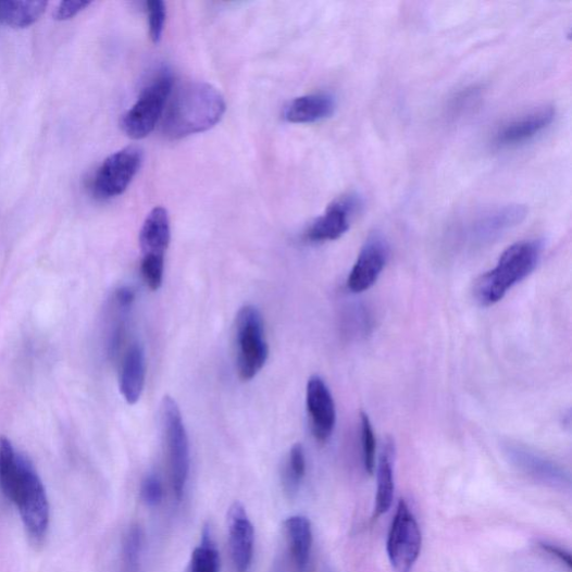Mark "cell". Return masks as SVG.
<instances>
[{
	"mask_svg": "<svg viewBox=\"0 0 572 572\" xmlns=\"http://www.w3.org/2000/svg\"><path fill=\"white\" fill-rule=\"evenodd\" d=\"M161 424L166 438L173 492L181 501L190 470L189 440L179 406L171 396L161 401Z\"/></svg>",
	"mask_w": 572,
	"mask_h": 572,
	"instance_id": "cell-6",
	"label": "cell"
},
{
	"mask_svg": "<svg viewBox=\"0 0 572 572\" xmlns=\"http://www.w3.org/2000/svg\"><path fill=\"white\" fill-rule=\"evenodd\" d=\"M289 555L298 572H304L312 548V527L308 518L291 517L284 522Z\"/></svg>",
	"mask_w": 572,
	"mask_h": 572,
	"instance_id": "cell-19",
	"label": "cell"
},
{
	"mask_svg": "<svg viewBox=\"0 0 572 572\" xmlns=\"http://www.w3.org/2000/svg\"><path fill=\"white\" fill-rule=\"evenodd\" d=\"M480 90L476 88L465 89L460 92L449 105L453 115L469 111L478 100Z\"/></svg>",
	"mask_w": 572,
	"mask_h": 572,
	"instance_id": "cell-29",
	"label": "cell"
},
{
	"mask_svg": "<svg viewBox=\"0 0 572 572\" xmlns=\"http://www.w3.org/2000/svg\"><path fill=\"white\" fill-rule=\"evenodd\" d=\"M525 216L526 210L521 206H508L489 211L471 223L465 236L471 247H483L520 224Z\"/></svg>",
	"mask_w": 572,
	"mask_h": 572,
	"instance_id": "cell-13",
	"label": "cell"
},
{
	"mask_svg": "<svg viewBox=\"0 0 572 572\" xmlns=\"http://www.w3.org/2000/svg\"><path fill=\"white\" fill-rule=\"evenodd\" d=\"M146 7L149 21V34L152 42L158 45L162 38L163 30H165L167 17L166 5L161 2V0H151Z\"/></svg>",
	"mask_w": 572,
	"mask_h": 572,
	"instance_id": "cell-26",
	"label": "cell"
},
{
	"mask_svg": "<svg viewBox=\"0 0 572 572\" xmlns=\"http://www.w3.org/2000/svg\"><path fill=\"white\" fill-rule=\"evenodd\" d=\"M49 3L43 0L18 2V0H0V25L25 28L42 16Z\"/></svg>",
	"mask_w": 572,
	"mask_h": 572,
	"instance_id": "cell-21",
	"label": "cell"
},
{
	"mask_svg": "<svg viewBox=\"0 0 572 572\" xmlns=\"http://www.w3.org/2000/svg\"><path fill=\"white\" fill-rule=\"evenodd\" d=\"M142 159V150L134 146L111 154L95 175L94 194L100 199L124 194L138 174Z\"/></svg>",
	"mask_w": 572,
	"mask_h": 572,
	"instance_id": "cell-8",
	"label": "cell"
},
{
	"mask_svg": "<svg viewBox=\"0 0 572 572\" xmlns=\"http://www.w3.org/2000/svg\"><path fill=\"white\" fill-rule=\"evenodd\" d=\"M141 498L149 507H157L163 498V487L157 475H148L141 485Z\"/></svg>",
	"mask_w": 572,
	"mask_h": 572,
	"instance_id": "cell-28",
	"label": "cell"
},
{
	"mask_svg": "<svg viewBox=\"0 0 572 572\" xmlns=\"http://www.w3.org/2000/svg\"><path fill=\"white\" fill-rule=\"evenodd\" d=\"M307 410L313 436L318 442L328 440L337 423L336 403L324 381L312 376L307 385Z\"/></svg>",
	"mask_w": 572,
	"mask_h": 572,
	"instance_id": "cell-11",
	"label": "cell"
},
{
	"mask_svg": "<svg viewBox=\"0 0 572 572\" xmlns=\"http://www.w3.org/2000/svg\"><path fill=\"white\" fill-rule=\"evenodd\" d=\"M306 470L307 462L303 446L301 444H296L291 448L283 473L284 492L290 499H294L299 493L301 482L306 475Z\"/></svg>",
	"mask_w": 572,
	"mask_h": 572,
	"instance_id": "cell-23",
	"label": "cell"
},
{
	"mask_svg": "<svg viewBox=\"0 0 572 572\" xmlns=\"http://www.w3.org/2000/svg\"><path fill=\"white\" fill-rule=\"evenodd\" d=\"M174 90V79L167 70L160 71L141 91L137 102L121 120V128L134 140L148 137L165 113Z\"/></svg>",
	"mask_w": 572,
	"mask_h": 572,
	"instance_id": "cell-4",
	"label": "cell"
},
{
	"mask_svg": "<svg viewBox=\"0 0 572 572\" xmlns=\"http://www.w3.org/2000/svg\"><path fill=\"white\" fill-rule=\"evenodd\" d=\"M200 545L194 550L188 572H221V558L210 527L202 531Z\"/></svg>",
	"mask_w": 572,
	"mask_h": 572,
	"instance_id": "cell-22",
	"label": "cell"
},
{
	"mask_svg": "<svg viewBox=\"0 0 572 572\" xmlns=\"http://www.w3.org/2000/svg\"><path fill=\"white\" fill-rule=\"evenodd\" d=\"M503 451L510 463L526 476L554 488H568L569 473L555 461L520 443L507 442Z\"/></svg>",
	"mask_w": 572,
	"mask_h": 572,
	"instance_id": "cell-9",
	"label": "cell"
},
{
	"mask_svg": "<svg viewBox=\"0 0 572 572\" xmlns=\"http://www.w3.org/2000/svg\"><path fill=\"white\" fill-rule=\"evenodd\" d=\"M422 549V533L410 507L400 500L391 522L387 554L396 572H411Z\"/></svg>",
	"mask_w": 572,
	"mask_h": 572,
	"instance_id": "cell-7",
	"label": "cell"
},
{
	"mask_svg": "<svg viewBox=\"0 0 572 572\" xmlns=\"http://www.w3.org/2000/svg\"><path fill=\"white\" fill-rule=\"evenodd\" d=\"M0 492L16 505L28 534L42 539L50 522V505L42 480L12 442L0 437Z\"/></svg>",
	"mask_w": 572,
	"mask_h": 572,
	"instance_id": "cell-1",
	"label": "cell"
},
{
	"mask_svg": "<svg viewBox=\"0 0 572 572\" xmlns=\"http://www.w3.org/2000/svg\"><path fill=\"white\" fill-rule=\"evenodd\" d=\"M359 207L360 201L355 195H347L335 200L324 214L311 224L306 238L312 243L339 239L348 232L351 217Z\"/></svg>",
	"mask_w": 572,
	"mask_h": 572,
	"instance_id": "cell-12",
	"label": "cell"
},
{
	"mask_svg": "<svg viewBox=\"0 0 572 572\" xmlns=\"http://www.w3.org/2000/svg\"><path fill=\"white\" fill-rule=\"evenodd\" d=\"M336 110L334 97L314 94L297 98L284 108L283 116L291 124H314L331 117Z\"/></svg>",
	"mask_w": 572,
	"mask_h": 572,
	"instance_id": "cell-18",
	"label": "cell"
},
{
	"mask_svg": "<svg viewBox=\"0 0 572 572\" xmlns=\"http://www.w3.org/2000/svg\"><path fill=\"white\" fill-rule=\"evenodd\" d=\"M395 456L396 449L394 440L388 438L384 442L377 465L375 518H380L388 512L393 505L395 492Z\"/></svg>",
	"mask_w": 572,
	"mask_h": 572,
	"instance_id": "cell-20",
	"label": "cell"
},
{
	"mask_svg": "<svg viewBox=\"0 0 572 572\" xmlns=\"http://www.w3.org/2000/svg\"><path fill=\"white\" fill-rule=\"evenodd\" d=\"M555 114L552 107H543L508 122L496 134L495 145L513 147L534 139L552 124Z\"/></svg>",
	"mask_w": 572,
	"mask_h": 572,
	"instance_id": "cell-15",
	"label": "cell"
},
{
	"mask_svg": "<svg viewBox=\"0 0 572 572\" xmlns=\"http://www.w3.org/2000/svg\"><path fill=\"white\" fill-rule=\"evenodd\" d=\"M544 251L540 240H522L511 245L492 271L483 274L474 285V298L482 307L500 302L520 282L538 266Z\"/></svg>",
	"mask_w": 572,
	"mask_h": 572,
	"instance_id": "cell-3",
	"label": "cell"
},
{
	"mask_svg": "<svg viewBox=\"0 0 572 572\" xmlns=\"http://www.w3.org/2000/svg\"><path fill=\"white\" fill-rule=\"evenodd\" d=\"M145 384V349L140 344H134L122 361L119 380L120 391L129 405H135L142 396Z\"/></svg>",
	"mask_w": 572,
	"mask_h": 572,
	"instance_id": "cell-17",
	"label": "cell"
},
{
	"mask_svg": "<svg viewBox=\"0 0 572 572\" xmlns=\"http://www.w3.org/2000/svg\"><path fill=\"white\" fill-rule=\"evenodd\" d=\"M90 5V2H84V0H69V2L60 3L53 16L57 21H67Z\"/></svg>",
	"mask_w": 572,
	"mask_h": 572,
	"instance_id": "cell-30",
	"label": "cell"
},
{
	"mask_svg": "<svg viewBox=\"0 0 572 572\" xmlns=\"http://www.w3.org/2000/svg\"><path fill=\"white\" fill-rule=\"evenodd\" d=\"M361 445L363 467L368 474H374L376 469V437L370 416L360 414Z\"/></svg>",
	"mask_w": 572,
	"mask_h": 572,
	"instance_id": "cell-24",
	"label": "cell"
},
{
	"mask_svg": "<svg viewBox=\"0 0 572 572\" xmlns=\"http://www.w3.org/2000/svg\"><path fill=\"white\" fill-rule=\"evenodd\" d=\"M163 273H165V260L142 259L141 274L150 290L157 291L161 288Z\"/></svg>",
	"mask_w": 572,
	"mask_h": 572,
	"instance_id": "cell-27",
	"label": "cell"
},
{
	"mask_svg": "<svg viewBox=\"0 0 572 572\" xmlns=\"http://www.w3.org/2000/svg\"><path fill=\"white\" fill-rule=\"evenodd\" d=\"M236 353L237 372L243 382L256 378L268 361L264 321L254 306H245L237 313Z\"/></svg>",
	"mask_w": 572,
	"mask_h": 572,
	"instance_id": "cell-5",
	"label": "cell"
},
{
	"mask_svg": "<svg viewBox=\"0 0 572 572\" xmlns=\"http://www.w3.org/2000/svg\"><path fill=\"white\" fill-rule=\"evenodd\" d=\"M232 561L235 572H249L254 555V527L245 508L236 502L228 510Z\"/></svg>",
	"mask_w": 572,
	"mask_h": 572,
	"instance_id": "cell-14",
	"label": "cell"
},
{
	"mask_svg": "<svg viewBox=\"0 0 572 572\" xmlns=\"http://www.w3.org/2000/svg\"><path fill=\"white\" fill-rule=\"evenodd\" d=\"M139 241L142 259L165 260L171 243V220L165 209L156 208L148 214Z\"/></svg>",
	"mask_w": 572,
	"mask_h": 572,
	"instance_id": "cell-16",
	"label": "cell"
},
{
	"mask_svg": "<svg viewBox=\"0 0 572 572\" xmlns=\"http://www.w3.org/2000/svg\"><path fill=\"white\" fill-rule=\"evenodd\" d=\"M540 547L546 551L548 552L549 555L556 557L559 561H561L563 564H565L568 567V569H571V557L570 555L564 551L563 549L555 546V545H550L548 543H542L540 544Z\"/></svg>",
	"mask_w": 572,
	"mask_h": 572,
	"instance_id": "cell-31",
	"label": "cell"
},
{
	"mask_svg": "<svg viewBox=\"0 0 572 572\" xmlns=\"http://www.w3.org/2000/svg\"><path fill=\"white\" fill-rule=\"evenodd\" d=\"M142 548V529L134 525L129 529L124 544V563L127 572H139Z\"/></svg>",
	"mask_w": 572,
	"mask_h": 572,
	"instance_id": "cell-25",
	"label": "cell"
},
{
	"mask_svg": "<svg viewBox=\"0 0 572 572\" xmlns=\"http://www.w3.org/2000/svg\"><path fill=\"white\" fill-rule=\"evenodd\" d=\"M226 111L223 95L213 86L189 82L172 92L162 116L167 138L183 139L215 127Z\"/></svg>",
	"mask_w": 572,
	"mask_h": 572,
	"instance_id": "cell-2",
	"label": "cell"
},
{
	"mask_svg": "<svg viewBox=\"0 0 572 572\" xmlns=\"http://www.w3.org/2000/svg\"><path fill=\"white\" fill-rule=\"evenodd\" d=\"M135 301V293L129 288H121L115 294V303L120 308L129 309Z\"/></svg>",
	"mask_w": 572,
	"mask_h": 572,
	"instance_id": "cell-32",
	"label": "cell"
},
{
	"mask_svg": "<svg viewBox=\"0 0 572 572\" xmlns=\"http://www.w3.org/2000/svg\"><path fill=\"white\" fill-rule=\"evenodd\" d=\"M389 259V247L381 234H374L365 240L348 277V289L352 294H362L373 288Z\"/></svg>",
	"mask_w": 572,
	"mask_h": 572,
	"instance_id": "cell-10",
	"label": "cell"
}]
</instances>
